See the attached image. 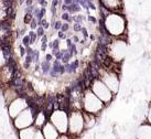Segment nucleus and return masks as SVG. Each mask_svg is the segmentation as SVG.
<instances>
[{
	"mask_svg": "<svg viewBox=\"0 0 151 139\" xmlns=\"http://www.w3.org/2000/svg\"><path fill=\"white\" fill-rule=\"evenodd\" d=\"M84 119L81 112H72L68 115L67 133L71 136H80L84 130Z\"/></svg>",
	"mask_w": 151,
	"mask_h": 139,
	"instance_id": "f257e3e1",
	"label": "nucleus"
},
{
	"mask_svg": "<svg viewBox=\"0 0 151 139\" xmlns=\"http://www.w3.org/2000/svg\"><path fill=\"white\" fill-rule=\"evenodd\" d=\"M51 124L58 129L60 134H67L68 126V115L64 110H56L50 115Z\"/></svg>",
	"mask_w": 151,
	"mask_h": 139,
	"instance_id": "f03ea898",
	"label": "nucleus"
},
{
	"mask_svg": "<svg viewBox=\"0 0 151 139\" xmlns=\"http://www.w3.org/2000/svg\"><path fill=\"white\" fill-rule=\"evenodd\" d=\"M42 135L44 139H56L60 136V133L50 122H46L42 127Z\"/></svg>",
	"mask_w": 151,
	"mask_h": 139,
	"instance_id": "7ed1b4c3",
	"label": "nucleus"
},
{
	"mask_svg": "<svg viewBox=\"0 0 151 139\" xmlns=\"http://www.w3.org/2000/svg\"><path fill=\"white\" fill-rule=\"evenodd\" d=\"M137 139H151V125L150 124H142L136 131Z\"/></svg>",
	"mask_w": 151,
	"mask_h": 139,
	"instance_id": "20e7f679",
	"label": "nucleus"
},
{
	"mask_svg": "<svg viewBox=\"0 0 151 139\" xmlns=\"http://www.w3.org/2000/svg\"><path fill=\"white\" fill-rule=\"evenodd\" d=\"M83 114V119H84V128L85 129H91L93 127L95 126L96 124V117L95 115L89 114V113H82Z\"/></svg>",
	"mask_w": 151,
	"mask_h": 139,
	"instance_id": "39448f33",
	"label": "nucleus"
},
{
	"mask_svg": "<svg viewBox=\"0 0 151 139\" xmlns=\"http://www.w3.org/2000/svg\"><path fill=\"white\" fill-rule=\"evenodd\" d=\"M37 129L34 127H29V128H23L19 131V138L20 139H33L34 134Z\"/></svg>",
	"mask_w": 151,
	"mask_h": 139,
	"instance_id": "423d86ee",
	"label": "nucleus"
},
{
	"mask_svg": "<svg viewBox=\"0 0 151 139\" xmlns=\"http://www.w3.org/2000/svg\"><path fill=\"white\" fill-rule=\"evenodd\" d=\"M78 65H80V62H78V60H75L73 63H66L64 64V68H65V72L66 73H75L77 68H78Z\"/></svg>",
	"mask_w": 151,
	"mask_h": 139,
	"instance_id": "0eeeda50",
	"label": "nucleus"
},
{
	"mask_svg": "<svg viewBox=\"0 0 151 139\" xmlns=\"http://www.w3.org/2000/svg\"><path fill=\"white\" fill-rule=\"evenodd\" d=\"M40 68H41V71H42L43 74H49V72L51 70V62H47L44 60L40 64Z\"/></svg>",
	"mask_w": 151,
	"mask_h": 139,
	"instance_id": "6e6552de",
	"label": "nucleus"
},
{
	"mask_svg": "<svg viewBox=\"0 0 151 139\" xmlns=\"http://www.w3.org/2000/svg\"><path fill=\"white\" fill-rule=\"evenodd\" d=\"M81 10V7L80 4H72L70 6H67V11L68 13H75V12H78Z\"/></svg>",
	"mask_w": 151,
	"mask_h": 139,
	"instance_id": "1a4fd4ad",
	"label": "nucleus"
},
{
	"mask_svg": "<svg viewBox=\"0 0 151 139\" xmlns=\"http://www.w3.org/2000/svg\"><path fill=\"white\" fill-rule=\"evenodd\" d=\"M71 58H72V55L70 54V52H68L67 50H65L63 53V56H62V59H61V61H62L64 64H66V63H68V61L71 60Z\"/></svg>",
	"mask_w": 151,
	"mask_h": 139,
	"instance_id": "9d476101",
	"label": "nucleus"
},
{
	"mask_svg": "<svg viewBox=\"0 0 151 139\" xmlns=\"http://www.w3.org/2000/svg\"><path fill=\"white\" fill-rule=\"evenodd\" d=\"M29 38H30V45L31 44H33V43H35V40H37V33L35 32H33V31H31V32H29Z\"/></svg>",
	"mask_w": 151,
	"mask_h": 139,
	"instance_id": "9b49d317",
	"label": "nucleus"
},
{
	"mask_svg": "<svg viewBox=\"0 0 151 139\" xmlns=\"http://www.w3.org/2000/svg\"><path fill=\"white\" fill-rule=\"evenodd\" d=\"M33 19V16H32V13H25L24 18H23V21H24L25 24H29L30 21Z\"/></svg>",
	"mask_w": 151,
	"mask_h": 139,
	"instance_id": "f8f14e48",
	"label": "nucleus"
},
{
	"mask_svg": "<svg viewBox=\"0 0 151 139\" xmlns=\"http://www.w3.org/2000/svg\"><path fill=\"white\" fill-rule=\"evenodd\" d=\"M35 33H37V37H38V38H41V37H43V35L45 34V30L43 29L42 27H38Z\"/></svg>",
	"mask_w": 151,
	"mask_h": 139,
	"instance_id": "ddd939ff",
	"label": "nucleus"
},
{
	"mask_svg": "<svg viewBox=\"0 0 151 139\" xmlns=\"http://www.w3.org/2000/svg\"><path fill=\"white\" fill-rule=\"evenodd\" d=\"M44 16H45V8H41L40 9V11H39V14L37 16V20H41V19H43L44 18Z\"/></svg>",
	"mask_w": 151,
	"mask_h": 139,
	"instance_id": "4468645a",
	"label": "nucleus"
},
{
	"mask_svg": "<svg viewBox=\"0 0 151 139\" xmlns=\"http://www.w3.org/2000/svg\"><path fill=\"white\" fill-rule=\"evenodd\" d=\"M30 27H31L32 31H33V30H37V28H38V20H37L35 18H33V19L30 21Z\"/></svg>",
	"mask_w": 151,
	"mask_h": 139,
	"instance_id": "2eb2a0df",
	"label": "nucleus"
},
{
	"mask_svg": "<svg viewBox=\"0 0 151 139\" xmlns=\"http://www.w3.org/2000/svg\"><path fill=\"white\" fill-rule=\"evenodd\" d=\"M22 45L24 46V48H27V46L30 45V38H29V35H24V37H23V39H22Z\"/></svg>",
	"mask_w": 151,
	"mask_h": 139,
	"instance_id": "dca6fc26",
	"label": "nucleus"
},
{
	"mask_svg": "<svg viewBox=\"0 0 151 139\" xmlns=\"http://www.w3.org/2000/svg\"><path fill=\"white\" fill-rule=\"evenodd\" d=\"M73 21H75V23H82V21L84 20V17L83 16H74L72 18Z\"/></svg>",
	"mask_w": 151,
	"mask_h": 139,
	"instance_id": "f3484780",
	"label": "nucleus"
},
{
	"mask_svg": "<svg viewBox=\"0 0 151 139\" xmlns=\"http://www.w3.org/2000/svg\"><path fill=\"white\" fill-rule=\"evenodd\" d=\"M33 139H44V137H43V135H42V131L40 130V129H37L35 134H34Z\"/></svg>",
	"mask_w": 151,
	"mask_h": 139,
	"instance_id": "a211bd4d",
	"label": "nucleus"
},
{
	"mask_svg": "<svg viewBox=\"0 0 151 139\" xmlns=\"http://www.w3.org/2000/svg\"><path fill=\"white\" fill-rule=\"evenodd\" d=\"M70 29V24H68V22H65V23H62V27H61V30L60 31H62V32H67Z\"/></svg>",
	"mask_w": 151,
	"mask_h": 139,
	"instance_id": "6ab92c4d",
	"label": "nucleus"
},
{
	"mask_svg": "<svg viewBox=\"0 0 151 139\" xmlns=\"http://www.w3.org/2000/svg\"><path fill=\"white\" fill-rule=\"evenodd\" d=\"M62 19H63V20H65V21H67V22L73 21V20H72V18L70 17V13H68V12H64L63 14H62Z\"/></svg>",
	"mask_w": 151,
	"mask_h": 139,
	"instance_id": "aec40b11",
	"label": "nucleus"
},
{
	"mask_svg": "<svg viewBox=\"0 0 151 139\" xmlns=\"http://www.w3.org/2000/svg\"><path fill=\"white\" fill-rule=\"evenodd\" d=\"M60 48V39H56L52 42V49H55V50H59Z\"/></svg>",
	"mask_w": 151,
	"mask_h": 139,
	"instance_id": "412c9836",
	"label": "nucleus"
},
{
	"mask_svg": "<svg viewBox=\"0 0 151 139\" xmlns=\"http://www.w3.org/2000/svg\"><path fill=\"white\" fill-rule=\"evenodd\" d=\"M82 24L81 23H74L73 25V30H74V32H81V30H82Z\"/></svg>",
	"mask_w": 151,
	"mask_h": 139,
	"instance_id": "4be33fe9",
	"label": "nucleus"
},
{
	"mask_svg": "<svg viewBox=\"0 0 151 139\" xmlns=\"http://www.w3.org/2000/svg\"><path fill=\"white\" fill-rule=\"evenodd\" d=\"M61 27H62V22L60 21V20L55 21L54 24H53V28H54L55 30H58V31H60V30H61Z\"/></svg>",
	"mask_w": 151,
	"mask_h": 139,
	"instance_id": "5701e85b",
	"label": "nucleus"
},
{
	"mask_svg": "<svg viewBox=\"0 0 151 139\" xmlns=\"http://www.w3.org/2000/svg\"><path fill=\"white\" fill-rule=\"evenodd\" d=\"M56 139H73L70 135L67 134H60V136Z\"/></svg>",
	"mask_w": 151,
	"mask_h": 139,
	"instance_id": "b1692460",
	"label": "nucleus"
},
{
	"mask_svg": "<svg viewBox=\"0 0 151 139\" xmlns=\"http://www.w3.org/2000/svg\"><path fill=\"white\" fill-rule=\"evenodd\" d=\"M34 8H35V7H34L33 4H32V6H29V7H27V8L24 9L25 13H32L33 12Z\"/></svg>",
	"mask_w": 151,
	"mask_h": 139,
	"instance_id": "393cba45",
	"label": "nucleus"
},
{
	"mask_svg": "<svg viewBox=\"0 0 151 139\" xmlns=\"http://www.w3.org/2000/svg\"><path fill=\"white\" fill-rule=\"evenodd\" d=\"M58 35H59V39L60 40H61V39H62V40H66V33H64V32H62V31H59V33H58Z\"/></svg>",
	"mask_w": 151,
	"mask_h": 139,
	"instance_id": "a878e982",
	"label": "nucleus"
},
{
	"mask_svg": "<svg viewBox=\"0 0 151 139\" xmlns=\"http://www.w3.org/2000/svg\"><path fill=\"white\" fill-rule=\"evenodd\" d=\"M86 4H87V8H91V9H93V10H95V9H96L95 4L92 2V0H88Z\"/></svg>",
	"mask_w": 151,
	"mask_h": 139,
	"instance_id": "bb28decb",
	"label": "nucleus"
},
{
	"mask_svg": "<svg viewBox=\"0 0 151 139\" xmlns=\"http://www.w3.org/2000/svg\"><path fill=\"white\" fill-rule=\"evenodd\" d=\"M71 40H72V42L74 43V44H76V43L80 42V39H78V37H77V35H73V38H72Z\"/></svg>",
	"mask_w": 151,
	"mask_h": 139,
	"instance_id": "cd10ccee",
	"label": "nucleus"
},
{
	"mask_svg": "<svg viewBox=\"0 0 151 139\" xmlns=\"http://www.w3.org/2000/svg\"><path fill=\"white\" fill-rule=\"evenodd\" d=\"M20 55H21L22 58L25 55V48L23 45H21L20 46Z\"/></svg>",
	"mask_w": 151,
	"mask_h": 139,
	"instance_id": "c85d7f7f",
	"label": "nucleus"
},
{
	"mask_svg": "<svg viewBox=\"0 0 151 139\" xmlns=\"http://www.w3.org/2000/svg\"><path fill=\"white\" fill-rule=\"evenodd\" d=\"M81 32L83 33V35H84V38H87V37H88V32H87V30H86V28H82V30H81Z\"/></svg>",
	"mask_w": 151,
	"mask_h": 139,
	"instance_id": "c756f323",
	"label": "nucleus"
},
{
	"mask_svg": "<svg viewBox=\"0 0 151 139\" xmlns=\"http://www.w3.org/2000/svg\"><path fill=\"white\" fill-rule=\"evenodd\" d=\"M65 73V68H64L63 64L60 65V70H59V74H64Z\"/></svg>",
	"mask_w": 151,
	"mask_h": 139,
	"instance_id": "7c9ffc66",
	"label": "nucleus"
},
{
	"mask_svg": "<svg viewBox=\"0 0 151 139\" xmlns=\"http://www.w3.org/2000/svg\"><path fill=\"white\" fill-rule=\"evenodd\" d=\"M53 60V55L52 54H46L45 55V61H47V62H51Z\"/></svg>",
	"mask_w": 151,
	"mask_h": 139,
	"instance_id": "2f4dec72",
	"label": "nucleus"
},
{
	"mask_svg": "<svg viewBox=\"0 0 151 139\" xmlns=\"http://www.w3.org/2000/svg\"><path fill=\"white\" fill-rule=\"evenodd\" d=\"M78 4H80L81 6H82V7H83V8H85V9H88V8H87V4H86V2H85L84 0H80V2H78Z\"/></svg>",
	"mask_w": 151,
	"mask_h": 139,
	"instance_id": "473e14b6",
	"label": "nucleus"
},
{
	"mask_svg": "<svg viewBox=\"0 0 151 139\" xmlns=\"http://www.w3.org/2000/svg\"><path fill=\"white\" fill-rule=\"evenodd\" d=\"M46 48H47V43H41V51L42 52H45Z\"/></svg>",
	"mask_w": 151,
	"mask_h": 139,
	"instance_id": "72a5a7b5",
	"label": "nucleus"
},
{
	"mask_svg": "<svg viewBox=\"0 0 151 139\" xmlns=\"http://www.w3.org/2000/svg\"><path fill=\"white\" fill-rule=\"evenodd\" d=\"M87 19H88V21L93 22V23H96V22H97V20H96V19H95V18H94V17H92V16H88V18H87Z\"/></svg>",
	"mask_w": 151,
	"mask_h": 139,
	"instance_id": "f704fd0d",
	"label": "nucleus"
},
{
	"mask_svg": "<svg viewBox=\"0 0 151 139\" xmlns=\"http://www.w3.org/2000/svg\"><path fill=\"white\" fill-rule=\"evenodd\" d=\"M41 43H47V37L45 34L43 37H41Z\"/></svg>",
	"mask_w": 151,
	"mask_h": 139,
	"instance_id": "c9c22d12",
	"label": "nucleus"
},
{
	"mask_svg": "<svg viewBox=\"0 0 151 139\" xmlns=\"http://www.w3.org/2000/svg\"><path fill=\"white\" fill-rule=\"evenodd\" d=\"M39 11H40V9L39 8H34L33 12H32V16H35V18H37V16L39 14Z\"/></svg>",
	"mask_w": 151,
	"mask_h": 139,
	"instance_id": "e433bc0d",
	"label": "nucleus"
},
{
	"mask_svg": "<svg viewBox=\"0 0 151 139\" xmlns=\"http://www.w3.org/2000/svg\"><path fill=\"white\" fill-rule=\"evenodd\" d=\"M58 4H59V0H52V6L51 7H55L56 8Z\"/></svg>",
	"mask_w": 151,
	"mask_h": 139,
	"instance_id": "4c0bfd02",
	"label": "nucleus"
},
{
	"mask_svg": "<svg viewBox=\"0 0 151 139\" xmlns=\"http://www.w3.org/2000/svg\"><path fill=\"white\" fill-rule=\"evenodd\" d=\"M72 44H73V42H72L71 39H66V45H67V48H70Z\"/></svg>",
	"mask_w": 151,
	"mask_h": 139,
	"instance_id": "58836bf2",
	"label": "nucleus"
},
{
	"mask_svg": "<svg viewBox=\"0 0 151 139\" xmlns=\"http://www.w3.org/2000/svg\"><path fill=\"white\" fill-rule=\"evenodd\" d=\"M51 12H52L53 17H54L55 13H56V8H55V7H51Z\"/></svg>",
	"mask_w": 151,
	"mask_h": 139,
	"instance_id": "ea45409f",
	"label": "nucleus"
},
{
	"mask_svg": "<svg viewBox=\"0 0 151 139\" xmlns=\"http://www.w3.org/2000/svg\"><path fill=\"white\" fill-rule=\"evenodd\" d=\"M32 2H33V0H27V1H25V4H27V7H29V6H32Z\"/></svg>",
	"mask_w": 151,
	"mask_h": 139,
	"instance_id": "a19ab883",
	"label": "nucleus"
},
{
	"mask_svg": "<svg viewBox=\"0 0 151 139\" xmlns=\"http://www.w3.org/2000/svg\"><path fill=\"white\" fill-rule=\"evenodd\" d=\"M73 2H72V0H64V4L65 6H70V4H72Z\"/></svg>",
	"mask_w": 151,
	"mask_h": 139,
	"instance_id": "79ce46f5",
	"label": "nucleus"
},
{
	"mask_svg": "<svg viewBox=\"0 0 151 139\" xmlns=\"http://www.w3.org/2000/svg\"><path fill=\"white\" fill-rule=\"evenodd\" d=\"M39 2H40V4L42 6V8H44V7L46 6V1H45V0H41V1H39Z\"/></svg>",
	"mask_w": 151,
	"mask_h": 139,
	"instance_id": "37998d69",
	"label": "nucleus"
},
{
	"mask_svg": "<svg viewBox=\"0 0 151 139\" xmlns=\"http://www.w3.org/2000/svg\"><path fill=\"white\" fill-rule=\"evenodd\" d=\"M147 120H148V124H150V125H151V110H150V113L148 114V118H147Z\"/></svg>",
	"mask_w": 151,
	"mask_h": 139,
	"instance_id": "c03bdc74",
	"label": "nucleus"
},
{
	"mask_svg": "<svg viewBox=\"0 0 151 139\" xmlns=\"http://www.w3.org/2000/svg\"><path fill=\"white\" fill-rule=\"evenodd\" d=\"M62 10H63V11H66V10H67V6L63 4V6H62Z\"/></svg>",
	"mask_w": 151,
	"mask_h": 139,
	"instance_id": "a18cd8bd",
	"label": "nucleus"
},
{
	"mask_svg": "<svg viewBox=\"0 0 151 139\" xmlns=\"http://www.w3.org/2000/svg\"><path fill=\"white\" fill-rule=\"evenodd\" d=\"M72 2H73V4H78L80 0H72Z\"/></svg>",
	"mask_w": 151,
	"mask_h": 139,
	"instance_id": "49530a36",
	"label": "nucleus"
},
{
	"mask_svg": "<svg viewBox=\"0 0 151 139\" xmlns=\"http://www.w3.org/2000/svg\"><path fill=\"white\" fill-rule=\"evenodd\" d=\"M23 2H24V0H19V4H22Z\"/></svg>",
	"mask_w": 151,
	"mask_h": 139,
	"instance_id": "de8ad7c7",
	"label": "nucleus"
},
{
	"mask_svg": "<svg viewBox=\"0 0 151 139\" xmlns=\"http://www.w3.org/2000/svg\"><path fill=\"white\" fill-rule=\"evenodd\" d=\"M37 1H41V0H37Z\"/></svg>",
	"mask_w": 151,
	"mask_h": 139,
	"instance_id": "09e8293b",
	"label": "nucleus"
}]
</instances>
